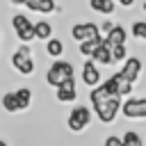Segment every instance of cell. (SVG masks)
<instances>
[{"mask_svg": "<svg viewBox=\"0 0 146 146\" xmlns=\"http://www.w3.org/2000/svg\"><path fill=\"white\" fill-rule=\"evenodd\" d=\"M73 78H75V75H73V66H71L68 62H55V64L48 68V73H46L48 84L55 87V89H59L64 82H68V80H73Z\"/></svg>", "mask_w": 146, "mask_h": 146, "instance_id": "1", "label": "cell"}, {"mask_svg": "<svg viewBox=\"0 0 146 146\" xmlns=\"http://www.w3.org/2000/svg\"><path fill=\"white\" fill-rule=\"evenodd\" d=\"M121 105H123L121 98L112 96V98H107V100H103V103H96V105H94V112H96V116H98L103 123H112V121L116 119Z\"/></svg>", "mask_w": 146, "mask_h": 146, "instance_id": "2", "label": "cell"}, {"mask_svg": "<svg viewBox=\"0 0 146 146\" xmlns=\"http://www.w3.org/2000/svg\"><path fill=\"white\" fill-rule=\"evenodd\" d=\"M89 121H91V112L87 107H73L71 114H68V130L80 132L89 125Z\"/></svg>", "mask_w": 146, "mask_h": 146, "instance_id": "3", "label": "cell"}, {"mask_svg": "<svg viewBox=\"0 0 146 146\" xmlns=\"http://www.w3.org/2000/svg\"><path fill=\"white\" fill-rule=\"evenodd\" d=\"M121 112L128 119H144L146 116V98H128L121 105Z\"/></svg>", "mask_w": 146, "mask_h": 146, "instance_id": "4", "label": "cell"}, {"mask_svg": "<svg viewBox=\"0 0 146 146\" xmlns=\"http://www.w3.org/2000/svg\"><path fill=\"white\" fill-rule=\"evenodd\" d=\"M71 36L78 39V41L82 43V41H87V39H96V36H100V32H98V25H94V23H78V25H73Z\"/></svg>", "mask_w": 146, "mask_h": 146, "instance_id": "5", "label": "cell"}, {"mask_svg": "<svg viewBox=\"0 0 146 146\" xmlns=\"http://www.w3.org/2000/svg\"><path fill=\"white\" fill-rule=\"evenodd\" d=\"M119 73H121L125 80L135 82V80L139 78V73H141V59H139V57H128V59L123 62V66H121Z\"/></svg>", "mask_w": 146, "mask_h": 146, "instance_id": "6", "label": "cell"}, {"mask_svg": "<svg viewBox=\"0 0 146 146\" xmlns=\"http://www.w3.org/2000/svg\"><path fill=\"white\" fill-rule=\"evenodd\" d=\"M82 80H84V84H89L91 89L98 87V82H100V73H98V66H96L94 59L84 62V66H82Z\"/></svg>", "mask_w": 146, "mask_h": 146, "instance_id": "7", "label": "cell"}, {"mask_svg": "<svg viewBox=\"0 0 146 146\" xmlns=\"http://www.w3.org/2000/svg\"><path fill=\"white\" fill-rule=\"evenodd\" d=\"M75 98H78V91H75V78H73V80L64 82V84L57 89V100H59V103H73Z\"/></svg>", "mask_w": 146, "mask_h": 146, "instance_id": "8", "label": "cell"}, {"mask_svg": "<svg viewBox=\"0 0 146 146\" xmlns=\"http://www.w3.org/2000/svg\"><path fill=\"white\" fill-rule=\"evenodd\" d=\"M125 36H128V32H125L121 25H114V30L105 36V46H107V48H114V46H125Z\"/></svg>", "mask_w": 146, "mask_h": 146, "instance_id": "9", "label": "cell"}, {"mask_svg": "<svg viewBox=\"0 0 146 146\" xmlns=\"http://www.w3.org/2000/svg\"><path fill=\"white\" fill-rule=\"evenodd\" d=\"M103 43H105V39H100V36H96V39H87V41L80 43V52H82L84 57H94L96 50L103 48Z\"/></svg>", "mask_w": 146, "mask_h": 146, "instance_id": "10", "label": "cell"}, {"mask_svg": "<svg viewBox=\"0 0 146 146\" xmlns=\"http://www.w3.org/2000/svg\"><path fill=\"white\" fill-rule=\"evenodd\" d=\"M30 59H32V57H30V46H27V43L18 46V50L11 55V64H14V68H16V71H18L23 64H27Z\"/></svg>", "mask_w": 146, "mask_h": 146, "instance_id": "11", "label": "cell"}, {"mask_svg": "<svg viewBox=\"0 0 146 146\" xmlns=\"http://www.w3.org/2000/svg\"><path fill=\"white\" fill-rule=\"evenodd\" d=\"M89 7L98 14H112L114 11V0H89Z\"/></svg>", "mask_w": 146, "mask_h": 146, "instance_id": "12", "label": "cell"}, {"mask_svg": "<svg viewBox=\"0 0 146 146\" xmlns=\"http://www.w3.org/2000/svg\"><path fill=\"white\" fill-rule=\"evenodd\" d=\"M96 64H112L114 62V57H112V48H107L105 43H103V48H98L96 50V55L91 57Z\"/></svg>", "mask_w": 146, "mask_h": 146, "instance_id": "13", "label": "cell"}, {"mask_svg": "<svg viewBox=\"0 0 146 146\" xmlns=\"http://www.w3.org/2000/svg\"><path fill=\"white\" fill-rule=\"evenodd\" d=\"M107 98H112V96H110V91L105 89V84H98L96 89L89 91V100H91L94 105H96V103H103V100H107Z\"/></svg>", "mask_w": 146, "mask_h": 146, "instance_id": "14", "label": "cell"}, {"mask_svg": "<svg viewBox=\"0 0 146 146\" xmlns=\"http://www.w3.org/2000/svg\"><path fill=\"white\" fill-rule=\"evenodd\" d=\"M2 107H5L7 112H18V110H21L18 98H16V91H9V94L2 96Z\"/></svg>", "mask_w": 146, "mask_h": 146, "instance_id": "15", "label": "cell"}, {"mask_svg": "<svg viewBox=\"0 0 146 146\" xmlns=\"http://www.w3.org/2000/svg\"><path fill=\"white\" fill-rule=\"evenodd\" d=\"M114 75H116V84H119V98L130 96V91H132V82H130V80H125L121 73H114Z\"/></svg>", "mask_w": 146, "mask_h": 146, "instance_id": "16", "label": "cell"}, {"mask_svg": "<svg viewBox=\"0 0 146 146\" xmlns=\"http://www.w3.org/2000/svg\"><path fill=\"white\" fill-rule=\"evenodd\" d=\"M34 27H36V39H48V41H50V34H52V25H50V23L39 21Z\"/></svg>", "mask_w": 146, "mask_h": 146, "instance_id": "17", "label": "cell"}, {"mask_svg": "<svg viewBox=\"0 0 146 146\" xmlns=\"http://www.w3.org/2000/svg\"><path fill=\"white\" fill-rule=\"evenodd\" d=\"M46 52H48L50 57H59V55L64 52V46H62V41H59V39H50V41L46 43Z\"/></svg>", "mask_w": 146, "mask_h": 146, "instance_id": "18", "label": "cell"}, {"mask_svg": "<svg viewBox=\"0 0 146 146\" xmlns=\"http://www.w3.org/2000/svg\"><path fill=\"white\" fill-rule=\"evenodd\" d=\"M11 23H14V30H16V34H18V32H23V30H27V27L32 25V23L27 21V16H25V14H16V16L11 18Z\"/></svg>", "mask_w": 146, "mask_h": 146, "instance_id": "19", "label": "cell"}, {"mask_svg": "<svg viewBox=\"0 0 146 146\" xmlns=\"http://www.w3.org/2000/svg\"><path fill=\"white\" fill-rule=\"evenodd\" d=\"M16 98H18L21 110H25V107L30 105V100H32V91H30L27 87H23V89H18V91H16Z\"/></svg>", "mask_w": 146, "mask_h": 146, "instance_id": "20", "label": "cell"}, {"mask_svg": "<svg viewBox=\"0 0 146 146\" xmlns=\"http://www.w3.org/2000/svg\"><path fill=\"white\" fill-rule=\"evenodd\" d=\"M121 139H123V146H144V144H141V137H139L137 132H132V130L125 132Z\"/></svg>", "mask_w": 146, "mask_h": 146, "instance_id": "21", "label": "cell"}, {"mask_svg": "<svg viewBox=\"0 0 146 146\" xmlns=\"http://www.w3.org/2000/svg\"><path fill=\"white\" fill-rule=\"evenodd\" d=\"M132 36H135V39H146V23H144V21L132 23Z\"/></svg>", "mask_w": 146, "mask_h": 146, "instance_id": "22", "label": "cell"}, {"mask_svg": "<svg viewBox=\"0 0 146 146\" xmlns=\"http://www.w3.org/2000/svg\"><path fill=\"white\" fill-rule=\"evenodd\" d=\"M105 89L110 91V96H116L119 98V84H116V75H110L105 80Z\"/></svg>", "mask_w": 146, "mask_h": 146, "instance_id": "23", "label": "cell"}, {"mask_svg": "<svg viewBox=\"0 0 146 146\" xmlns=\"http://www.w3.org/2000/svg\"><path fill=\"white\" fill-rule=\"evenodd\" d=\"M125 55H128L125 46H114V48H112V57H114V62H125Z\"/></svg>", "mask_w": 146, "mask_h": 146, "instance_id": "24", "label": "cell"}, {"mask_svg": "<svg viewBox=\"0 0 146 146\" xmlns=\"http://www.w3.org/2000/svg\"><path fill=\"white\" fill-rule=\"evenodd\" d=\"M39 11H41V14H52V11H55V0H41Z\"/></svg>", "mask_w": 146, "mask_h": 146, "instance_id": "25", "label": "cell"}, {"mask_svg": "<svg viewBox=\"0 0 146 146\" xmlns=\"http://www.w3.org/2000/svg\"><path fill=\"white\" fill-rule=\"evenodd\" d=\"M105 146H123V139H119V137H107V139H105Z\"/></svg>", "mask_w": 146, "mask_h": 146, "instance_id": "26", "label": "cell"}, {"mask_svg": "<svg viewBox=\"0 0 146 146\" xmlns=\"http://www.w3.org/2000/svg\"><path fill=\"white\" fill-rule=\"evenodd\" d=\"M27 7H30L32 11H39V7H41V0H27Z\"/></svg>", "mask_w": 146, "mask_h": 146, "instance_id": "27", "label": "cell"}, {"mask_svg": "<svg viewBox=\"0 0 146 146\" xmlns=\"http://www.w3.org/2000/svg\"><path fill=\"white\" fill-rule=\"evenodd\" d=\"M114 2H121V5H125V7H130V5H135V0H114Z\"/></svg>", "mask_w": 146, "mask_h": 146, "instance_id": "28", "label": "cell"}, {"mask_svg": "<svg viewBox=\"0 0 146 146\" xmlns=\"http://www.w3.org/2000/svg\"><path fill=\"white\" fill-rule=\"evenodd\" d=\"M14 5H27V0H11Z\"/></svg>", "mask_w": 146, "mask_h": 146, "instance_id": "29", "label": "cell"}, {"mask_svg": "<svg viewBox=\"0 0 146 146\" xmlns=\"http://www.w3.org/2000/svg\"><path fill=\"white\" fill-rule=\"evenodd\" d=\"M0 146H7V141H5V139H0Z\"/></svg>", "mask_w": 146, "mask_h": 146, "instance_id": "30", "label": "cell"}, {"mask_svg": "<svg viewBox=\"0 0 146 146\" xmlns=\"http://www.w3.org/2000/svg\"><path fill=\"white\" fill-rule=\"evenodd\" d=\"M144 11H146V2H144Z\"/></svg>", "mask_w": 146, "mask_h": 146, "instance_id": "31", "label": "cell"}]
</instances>
